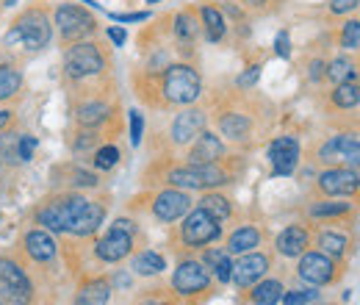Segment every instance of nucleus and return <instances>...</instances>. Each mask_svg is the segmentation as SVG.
<instances>
[{
  "label": "nucleus",
  "instance_id": "obj_1",
  "mask_svg": "<svg viewBox=\"0 0 360 305\" xmlns=\"http://www.w3.org/2000/svg\"><path fill=\"white\" fill-rule=\"evenodd\" d=\"M144 75L155 84V92L161 100V108L167 106H194L202 94V78H200V70L188 61H175V64H167L161 73H147ZM153 103V97H150Z\"/></svg>",
  "mask_w": 360,
  "mask_h": 305
},
{
  "label": "nucleus",
  "instance_id": "obj_2",
  "mask_svg": "<svg viewBox=\"0 0 360 305\" xmlns=\"http://www.w3.org/2000/svg\"><path fill=\"white\" fill-rule=\"evenodd\" d=\"M50 42H53V14L39 3L25 6L3 34V47L8 50L42 53L50 47Z\"/></svg>",
  "mask_w": 360,
  "mask_h": 305
},
{
  "label": "nucleus",
  "instance_id": "obj_3",
  "mask_svg": "<svg viewBox=\"0 0 360 305\" xmlns=\"http://www.w3.org/2000/svg\"><path fill=\"white\" fill-rule=\"evenodd\" d=\"M108 50L94 39L67 44L64 50V78L72 84H86L94 78H103L108 73Z\"/></svg>",
  "mask_w": 360,
  "mask_h": 305
},
{
  "label": "nucleus",
  "instance_id": "obj_4",
  "mask_svg": "<svg viewBox=\"0 0 360 305\" xmlns=\"http://www.w3.org/2000/svg\"><path fill=\"white\" fill-rule=\"evenodd\" d=\"M53 25L58 31V39L61 44H75L91 39L97 34V17L91 14L86 6H78V3H58L56 11H53Z\"/></svg>",
  "mask_w": 360,
  "mask_h": 305
},
{
  "label": "nucleus",
  "instance_id": "obj_5",
  "mask_svg": "<svg viewBox=\"0 0 360 305\" xmlns=\"http://www.w3.org/2000/svg\"><path fill=\"white\" fill-rule=\"evenodd\" d=\"M167 180L180 189H211V186H222L227 183V173L219 167V161L214 164H186L169 170Z\"/></svg>",
  "mask_w": 360,
  "mask_h": 305
},
{
  "label": "nucleus",
  "instance_id": "obj_6",
  "mask_svg": "<svg viewBox=\"0 0 360 305\" xmlns=\"http://www.w3.org/2000/svg\"><path fill=\"white\" fill-rule=\"evenodd\" d=\"M180 236H183L186 244L202 247V244H211V242H217L222 236V225H219V219H214L208 211L197 208V211H191L186 217L183 228H180Z\"/></svg>",
  "mask_w": 360,
  "mask_h": 305
},
{
  "label": "nucleus",
  "instance_id": "obj_7",
  "mask_svg": "<svg viewBox=\"0 0 360 305\" xmlns=\"http://www.w3.org/2000/svg\"><path fill=\"white\" fill-rule=\"evenodd\" d=\"M205 125H208V114H205V108L183 106V111H178L175 120H172L169 136H172L175 144H191L200 133L205 131Z\"/></svg>",
  "mask_w": 360,
  "mask_h": 305
},
{
  "label": "nucleus",
  "instance_id": "obj_8",
  "mask_svg": "<svg viewBox=\"0 0 360 305\" xmlns=\"http://www.w3.org/2000/svg\"><path fill=\"white\" fill-rule=\"evenodd\" d=\"M269 161L274 175H291L300 164V142L294 136H277L269 144Z\"/></svg>",
  "mask_w": 360,
  "mask_h": 305
},
{
  "label": "nucleus",
  "instance_id": "obj_9",
  "mask_svg": "<svg viewBox=\"0 0 360 305\" xmlns=\"http://www.w3.org/2000/svg\"><path fill=\"white\" fill-rule=\"evenodd\" d=\"M208 283H211L208 269L197 261H183L178 269H175V275H172V286H175V292H180V294L205 292Z\"/></svg>",
  "mask_w": 360,
  "mask_h": 305
},
{
  "label": "nucleus",
  "instance_id": "obj_10",
  "mask_svg": "<svg viewBox=\"0 0 360 305\" xmlns=\"http://www.w3.org/2000/svg\"><path fill=\"white\" fill-rule=\"evenodd\" d=\"M78 200L81 197H61V200H53L47 203L45 208L39 211V222L56 230V233H67L70 230V222H72V214L78 208Z\"/></svg>",
  "mask_w": 360,
  "mask_h": 305
},
{
  "label": "nucleus",
  "instance_id": "obj_11",
  "mask_svg": "<svg viewBox=\"0 0 360 305\" xmlns=\"http://www.w3.org/2000/svg\"><path fill=\"white\" fill-rule=\"evenodd\" d=\"M0 283H3V294L11 303H28L31 300V283L14 261H0Z\"/></svg>",
  "mask_w": 360,
  "mask_h": 305
},
{
  "label": "nucleus",
  "instance_id": "obj_12",
  "mask_svg": "<svg viewBox=\"0 0 360 305\" xmlns=\"http://www.w3.org/2000/svg\"><path fill=\"white\" fill-rule=\"evenodd\" d=\"M111 117H114V108H111L105 100H100V97L81 100V103L75 106V123H78V128L100 131Z\"/></svg>",
  "mask_w": 360,
  "mask_h": 305
},
{
  "label": "nucleus",
  "instance_id": "obj_13",
  "mask_svg": "<svg viewBox=\"0 0 360 305\" xmlns=\"http://www.w3.org/2000/svg\"><path fill=\"white\" fill-rule=\"evenodd\" d=\"M169 23H172V37H175V42H178L180 47H194L200 31H202L197 6H186V8L175 11Z\"/></svg>",
  "mask_w": 360,
  "mask_h": 305
},
{
  "label": "nucleus",
  "instance_id": "obj_14",
  "mask_svg": "<svg viewBox=\"0 0 360 305\" xmlns=\"http://www.w3.org/2000/svg\"><path fill=\"white\" fill-rule=\"evenodd\" d=\"M131 247H134V239H131V233H125V230H120V228H111L100 242H97V259L100 261H122L125 256H131Z\"/></svg>",
  "mask_w": 360,
  "mask_h": 305
},
{
  "label": "nucleus",
  "instance_id": "obj_15",
  "mask_svg": "<svg viewBox=\"0 0 360 305\" xmlns=\"http://www.w3.org/2000/svg\"><path fill=\"white\" fill-rule=\"evenodd\" d=\"M225 156V142L211 131H202L188 147V164H214Z\"/></svg>",
  "mask_w": 360,
  "mask_h": 305
},
{
  "label": "nucleus",
  "instance_id": "obj_16",
  "mask_svg": "<svg viewBox=\"0 0 360 305\" xmlns=\"http://www.w3.org/2000/svg\"><path fill=\"white\" fill-rule=\"evenodd\" d=\"M217 125H219V133L225 139H230V142H244L252 133V117L244 114L241 108H225V111L217 114Z\"/></svg>",
  "mask_w": 360,
  "mask_h": 305
},
{
  "label": "nucleus",
  "instance_id": "obj_17",
  "mask_svg": "<svg viewBox=\"0 0 360 305\" xmlns=\"http://www.w3.org/2000/svg\"><path fill=\"white\" fill-rule=\"evenodd\" d=\"M266 269H269V259L261 256V253H252V256H244V259H238L233 263L230 280L244 289V286H252L255 280H261L266 275Z\"/></svg>",
  "mask_w": 360,
  "mask_h": 305
},
{
  "label": "nucleus",
  "instance_id": "obj_18",
  "mask_svg": "<svg viewBox=\"0 0 360 305\" xmlns=\"http://www.w3.org/2000/svg\"><path fill=\"white\" fill-rule=\"evenodd\" d=\"M358 186H360V178L355 170L333 167V170L319 175V189L324 194H352V192H358Z\"/></svg>",
  "mask_w": 360,
  "mask_h": 305
},
{
  "label": "nucleus",
  "instance_id": "obj_19",
  "mask_svg": "<svg viewBox=\"0 0 360 305\" xmlns=\"http://www.w3.org/2000/svg\"><path fill=\"white\" fill-rule=\"evenodd\" d=\"M197 14H200V25H202V34L211 44H219L227 37V20L222 14L219 6H214L211 0L200 3L197 6Z\"/></svg>",
  "mask_w": 360,
  "mask_h": 305
},
{
  "label": "nucleus",
  "instance_id": "obj_20",
  "mask_svg": "<svg viewBox=\"0 0 360 305\" xmlns=\"http://www.w3.org/2000/svg\"><path fill=\"white\" fill-rule=\"evenodd\" d=\"M188 206H191L188 194H183L178 189H167V192H161L155 197L153 211H155V217L161 219V222H175V219H180L188 211Z\"/></svg>",
  "mask_w": 360,
  "mask_h": 305
},
{
  "label": "nucleus",
  "instance_id": "obj_21",
  "mask_svg": "<svg viewBox=\"0 0 360 305\" xmlns=\"http://www.w3.org/2000/svg\"><path fill=\"white\" fill-rule=\"evenodd\" d=\"M103 217H105V211H103V206H97V203H89V200H78V208H75V217L70 222V230L67 233H75V236H89L94 233L100 225H103Z\"/></svg>",
  "mask_w": 360,
  "mask_h": 305
},
{
  "label": "nucleus",
  "instance_id": "obj_22",
  "mask_svg": "<svg viewBox=\"0 0 360 305\" xmlns=\"http://www.w3.org/2000/svg\"><path fill=\"white\" fill-rule=\"evenodd\" d=\"M333 275H335V266L327 256H321V253L302 256V261H300V278L302 280H308L314 286H324V283L333 280Z\"/></svg>",
  "mask_w": 360,
  "mask_h": 305
},
{
  "label": "nucleus",
  "instance_id": "obj_23",
  "mask_svg": "<svg viewBox=\"0 0 360 305\" xmlns=\"http://www.w3.org/2000/svg\"><path fill=\"white\" fill-rule=\"evenodd\" d=\"M324 81H330L333 87H335V84L360 81V64L352 58V56H335V58H330V61H327Z\"/></svg>",
  "mask_w": 360,
  "mask_h": 305
},
{
  "label": "nucleus",
  "instance_id": "obj_24",
  "mask_svg": "<svg viewBox=\"0 0 360 305\" xmlns=\"http://www.w3.org/2000/svg\"><path fill=\"white\" fill-rule=\"evenodd\" d=\"M305 247H308V230L300 228V225H291V228H285V230L277 236V250H280L283 256H288V259L302 256Z\"/></svg>",
  "mask_w": 360,
  "mask_h": 305
},
{
  "label": "nucleus",
  "instance_id": "obj_25",
  "mask_svg": "<svg viewBox=\"0 0 360 305\" xmlns=\"http://www.w3.org/2000/svg\"><path fill=\"white\" fill-rule=\"evenodd\" d=\"M22 92V70L14 61H0V103H8Z\"/></svg>",
  "mask_w": 360,
  "mask_h": 305
},
{
  "label": "nucleus",
  "instance_id": "obj_26",
  "mask_svg": "<svg viewBox=\"0 0 360 305\" xmlns=\"http://www.w3.org/2000/svg\"><path fill=\"white\" fill-rule=\"evenodd\" d=\"M25 253L34 261H50V259H56V242L45 230H28L25 233Z\"/></svg>",
  "mask_w": 360,
  "mask_h": 305
},
{
  "label": "nucleus",
  "instance_id": "obj_27",
  "mask_svg": "<svg viewBox=\"0 0 360 305\" xmlns=\"http://www.w3.org/2000/svg\"><path fill=\"white\" fill-rule=\"evenodd\" d=\"M330 103L338 111H352L360 106V81H349V84H335L330 92Z\"/></svg>",
  "mask_w": 360,
  "mask_h": 305
},
{
  "label": "nucleus",
  "instance_id": "obj_28",
  "mask_svg": "<svg viewBox=\"0 0 360 305\" xmlns=\"http://www.w3.org/2000/svg\"><path fill=\"white\" fill-rule=\"evenodd\" d=\"M355 139H358L355 133H338V136H330V139L321 144V150H319V158H321L324 164H335V161H344V153H347V147H349Z\"/></svg>",
  "mask_w": 360,
  "mask_h": 305
},
{
  "label": "nucleus",
  "instance_id": "obj_29",
  "mask_svg": "<svg viewBox=\"0 0 360 305\" xmlns=\"http://www.w3.org/2000/svg\"><path fill=\"white\" fill-rule=\"evenodd\" d=\"M261 244V230L258 228H238L230 239H227V253H250L252 247Z\"/></svg>",
  "mask_w": 360,
  "mask_h": 305
},
{
  "label": "nucleus",
  "instance_id": "obj_30",
  "mask_svg": "<svg viewBox=\"0 0 360 305\" xmlns=\"http://www.w3.org/2000/svg\"><path fill=\"white\" fill-rule=\"evenodd\" d=\"M108 297H111V286H108L105 280H91V283H86V286L78 292L75 305H105Z\"/></svg>",
  "mask_w": 360,
  "mask_h": 305
},
{
  "label": "nucleus",
  "instance_id": "obj_31",
  "mask_svg": "<svg viewBox=\"0 0 360 305\" xmlns=\"http://www.w3.org/2000/svg\"><path fill=\"white\" fill-rule=\"evenodd\" d=\"M280 300H283V286L277 280H264L252 292V303L255 305H277Z\"/></svg>",
  "mask_w": 360,
  "mask_h": 305
},
{
  "label": "nucleus",
  "instance_id": "obj_32",
  "mask_svg": "<svg viewBox=\"0 0 360 305\" xmlns=\"http://www.w3.org/2000/svg\"><path fill=\"white\" fill-rule=\"evenodd\" d=\"M205 263L214 269V275H217L222 283L230 280V275H233V261L227 259V253H222V250H208V253H205Z\"/></svg>",
  "mask_w": 360,
  "mask_h": 305
},
{
  "label": "nucleus",
  "instance_id": "obj_33",
  "mask_svg": "<svg viewBox=\"0 0 360 305\" xmlns=\"http://www.w3.org/2000/svg\"><path fill=\"white\" fill-rule=\"evenodd\" d=\"M338 44L344 50H360V20H344L338 31Z\"/></svg>",
  "mask_w": 360,
  "mask_h": 305
},
{
  "label": "nucleus",
  "instance_id": "obj_34",
  "mask_svg": "<svg viewBox=\"0 0 360 305\" xmlns=\"http://www.w3.org/2000/svg\"><path fill=\"white\" fill-rule=\"evenodd\" d=\"M164 266H167L164 259L158 253H153V250H147V253L134 259V272H139V275H158Z\"/></svg>",
  "mask_w": 360,
  "mask_h": 305
},
{
  "label": "nucleus",
  "instance_id": "obj_35",
  "mask_svg": "<svg viewBox=\"0 0 360 305\" xmlns=\"http://www.w3.org/2000/svg\"><path fill=\"white\" fill-rule=\"evenodd\" d=\"M200 208H202V211H208L214 219L230 217V200L222 197V194H205V197L200 200Z\"/></svg>",
  "mask_w": 360,
  "mask_h": 305
},
{
  "label": "nucleus",
  "instance_id": "obj_36",
  "mask_svg": "<svg viewBox=\"0 0 360 305\" xmlns=\"http://www.w3.org/2000/svg\"><path fill=\"white\" fill-rule=\"evenodd\" d=\"M120 161V150L114 144H105V147H97L94 150V167L97 170H114Z\"/></svg>",
  "mask_w": 360,
  "mask_h": 305
},
{
  "label": "nucleus",
  "instance_id": "obj_37",
  "mask_svg": "<svg viewBox=\"0 0 360 305\" xmlns=\"http://www.w3.org/2000/svg\"><path fill=\"white\" fill-rule=\"evenodd\" d=\"M319 244H321V250L330 253V256H344V250H347V239L338 236V233H321V236H319Z\"/></svg>",
  "mask_w": 360,
  "mask_h": 305
},
{
  "label": "nucleus",
  "instance_id": "obj_38",
  "mask_svg": "<svg viewBox=\"0 0 360 305\" xmlns=\"http://www.w3.org/2000/svg\"><path fill=\"white\" fill-rule=\"evenodd\" d=\"M34 150H37V136L22 133V136L17 139V158H20V161H31V158H34Z\"/></svg>",
  "mask_w": 360,
  "mask_h": 305
},
{
  "label": "nucleus",
  "instance_id": "obj_39",
  "mask_svg": "<svg viewBox=\"0 0 360 305\" xmlns=\"http://www.w3.org/2000/svg\"><path fill=\"white\" fill-rule=\"evenodd\" d=\"M349 203H316L311 208L314 217H335V214H347Z\"/></svg>",
  "mask_w": 360,
  "mask_h": 305
},
{
  "label": "nucleus",
  "instance_id": "obj_40",
  "mask_svg": "<svg viewBox=\"0 0 360 305\" xmlns=\"http://www.w3.org/2000/svg\"><path fill=\"white\" fill-rule=\"evenodd\" d=\"M261 70H264L261 64L247 67V70H244V73L236 78V87H238V89H252L255 84H258V78H261Z\"/></svg>",
  "mask_w": 360,
  "mask_h": 305
},
{
  "label": "nucleus",
  "instance_id": "obj_41",
  "mask_svg": "<svg viewBox=\"0 0 360 305\" xmlns=\"http://www.w3.org/2000/svg\"><path fill=\"white\" fill-rule=\"evenodd\" d=\"M244 11H255V14H266V11H271L274 8V3L277 0H236Z\"/></svg>",
  "mask_w": 360,
  "mask_h": 305
},
{
  "label": "nucleus",
  "instance_id": "obj_42",
  "mask_svg": "<svg viewBox=\"0 0 360 305\" xmlns=\"http://www.w3.org/2000/svg\"><path fill=\"white\" fill-rule=\"evenodd\" d=\"M141 136H144V117L141 111H131V144L134 147L141 144Z\"/></svg>",
  "mask_w": 360,
  "mask_h": 305
},
{
  "label": "nucleus",
  "instance_id": "obj_43",
  "mask_svg": "<svg viewBox=\"0 0 360 305\" xmlns=\"http://www.w3.org/2000/svg\"><path fill=\"white\" fill-rule=\"evenodd\" d=\"M358 6H360V0H330V14L344 17V14H352Z\"/></svg>",
  "mask_w": 360,
  "mask_h": 305
},
{
  "label": "nucleus",
  "instance_id": "obj_44",
  "mask_svg": "<svg viewBox=\"0 0 360 305\" xmlns=\"http://www.w3.org/2000/svg\"><path fill=\"white\" fill-rule=\"evenodd\" d=\"M344 161L349 164V170L360 173V139H355V142L347 147V153H344Z\"/></svg>",
  "mask_w": 360,
  "mask_h": 305
},
{
  "label": "nucleus",
  "instance_id": "obj_45",
  "mask_svg": "<svg viewBox=\"0 0 360 305\" xmlns=\"http://www.w3.org/2000/svg\"><path fill=\"white\" fill-rule=\"evenodd\" d=\"M274 53H277L280 58H288V56H291V39H288V31H280V34L274 37Z\"/></svg>",
  "mask_w": 360,
  "mask_h": 305
},
{
  "label": "nucleus",
  "instance_id": "obj_46",
  "mask_svg": "<svg viewBox=\"0 0 360 305\" xmlns=\"http://www.w3.org/2000/svg\"><path fill=\"white\" fill-rule=\"evenodd\" d=\"M311 300H316V292H288V294L283 297L285 305H308Z\"/></svg>",
  "mask_w": 360,
  "mask_h": 305
},
{
  "label": "nucleus",
  "instance_id": "obj_47",
  "mask_svg": "<svg viewBox=\"0 0 360 305\" xmlns=\"http://www.w3.org/2000/svg\"><path fill=\"white\" fill-rule=\"evenodd\" d=\"M150 14L147 11H131V14H111V20L117 23H144Z\"/></svg>",
  "mask_w": 360,
  "mask_h": 305
},
{
  "label": "nucleus",
  "instance_id": "obj_48",
  "mask_svg": "<svg viewBox=\"0 0 360 305\" xmlns=\"http://www.w3.org/2000/svg\"><path fill=\"white\" fill-rule=\"evenodd\" d=\"M108 39L114 42V47H122L125 44V39H128V34H125V28H117V25H108Z\"/></svg>",
  "mask_w": 360,
  "mask_h": 305
},
{
  "label": "nucleus",
  "instance_id": "obj_49",
  "mask_svg": "<svg viewBox=\"0 0 360 305\" xmlns=\"http://www.w3.org/2000/svg\"><path fill=\"white\" fill-rule=\"evenodd\" d=\"M11 123H14V114L8 108H0V131H6Z\"/></svg>",
  "mask_w": 360,
  "mask_h": 305
},
{
  "label": "nucleus",
  "instance_id": "obj_50",
  "mask_svg": "<svg viewBox=\"0 0 360 305\" xmlns=\"http://www.w3.org/2000/svg\"><path fill=\"white\" fill-rule=\"evenodd\" d=\"M144 3H161V0H144Z\"/></svg>",
  "mask_w": 360,
  "mask_h": 305
}]
</instances>
